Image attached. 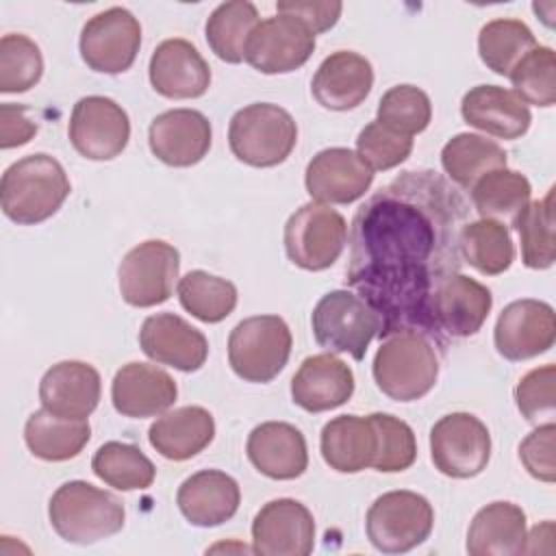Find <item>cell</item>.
Wrapping results in <instances>:
<instances>
[{
	"label": "cell",
	"mask_w": 556,
	"mask_h": 556,
	"mask_svg": "<svg viewBox=\"0 0 556 556\" xmlns=\"http://www.w3.org/2000/svg\"><path fill=\"white\" fill-rule=\"evenodd\" d=\"M467 215L460 191L432 169L402 172L358 206L345 282L378 313L380 339L413 330L445 345L432 298L460 269L458 235Z\"/></svg>",
	"instance_id": "obj_1"
},
{
	"label": "cell",
	"mask_w": 556,
	"mask_h": 556,
	"mask_svg": "<svg viewBox=\"0 0 556 556\" xmlns=\"http://www.w3.org/2000/svg\"><path fill=\"white\" fill-rule=\"evenodd\" d=\"M72 191L63 165L43 152L11 163L0 180L2 213L20 224L35 226L52 217Z\"/></svg>",
	"instance_id": "obj_2"
},
{
	"label": "cell",
	"mask_w": 556,
	"mask_h": 556,
	"mask_svg": "<svg viewBox=\"0 0 556 556\" xmlns=\"http://www.w3.org/2000/svg\"><path fill=\"white\" fill-rule=\"evenodd\" d=\"M54 532L74 545H93L124 528V504L109 491L85 480L61 484L48 504Z\"/></svg>",
	"instance_id": "obj_3"
},
{
	"label": "cell",
	"mask_w": 556,
	"mask_h": 556,
	"mask_svg": "<svg viewBox=\"0 0 556 556\" xmlns=\"http://www.w3.org/2000/svg\"><path fill=\"white\" fill-rule=\"evenodd\" d=\"M434 341L421 332L400 330L387 334L374 356V380L395 402H415L430 393L439 378Z\"/></svg>",
	"instance_id": "obj_4"
},
{
	"label": "cell",
	"mask_w": 556,
	"mask_h": 556,
	"mask_svg": "<svg viewBox=\"0 0 556 556\" xmlns=\"http://www.w3.org/2000/svg\"><path fill=\"white\" fill-rule=\"evenodd\" d=\"M298 143L291 113L271 102L239 109L228 124V146L237 161L252 167H276L287 161Z\"/></svg>",
	"instance_id": "obj_5"
},
{
	"label": "cell",
	"mask_w": 556,
	"mask_h": 556,
	"mask_svg": "<svg viewBox=\"0 0 556 556\" xmlns=\"http://www.w3.org/2000/svg\"><path fill=\"white\" fill-rule=\"evenodd\" d=\"M291 330L278 315H254L239 321L228 337V363L245 380L271 382L291 356Z\"/></svg>",
	"instance_id": "obj_6"
},
{
	"label": "cell",
	"mask_w": 556,
	"mask_h": 556,
	"mask_svg": "<svg viewBox=\"0 0 556 556\" xmlns=\"http://www.w3.org/2000/svg\"><path fill=\"white\" fill-rule=\"evenodd\" d=\"M311 328L324 350L361 361L371 339L380 334V317L358 293L337 289L315 304Z\"/></svg>",
	"instance_id": "obj_7"
},
{
	"label": "cell",
	"mask_w": 556,
	"mask_h": 556,
	"mask_svg": "<svg viewBox=\"0 0 556 556\" xmlns=\"http://www.w3.org/2000/svg\"><path fill=\"white\" fill-rule=\"evenodd\" d=\"M434 526L432 504L415 491H389L374 500L365 530L382 554H404L421 545Z\"/></svg>",
	"instance_id": "obj_8"
},
{
	"label": "cell",
	"mask_w": 556,
	"mask_h": 556,
	"mask_svg": "<svg viewBox=\"0 0 556 556\" xmlns=\"http://www.w3.org/2000/svg\"><path fill=\"white\" fill-rule=\"evenodd\" d=\"M282 241L293 265L306 271H321L341 256L348 243V224L328 204L306 202L287 219Z\"/></svg>",
	"instance_id": "obj_9"
},
{
	"label": "cell",
	"mask_w": 556,
	"mask_h": 556,
	"mask_svg": "<svg viewBox=\"0 0 556 556\" xmlns=\"http://www.w3.org/2000/svg\"><path fill=\"white\" fill-rule=\"evenodd\" d=\"M180 269V252L161 239L135 245L119 263L117 282L126 304L150 308L169 300Z\"/></svg>",
	"instance_id": "obj_10"
},
{
	"label": "cell",
	"mask_w": 556,
	"mask_h": 556,
	"mask_svg": "<svg viewBox=\"0 0 556 556\" xmlns=\"http://www.w3.org/2000/svg\"><path fill=\"white\" fill-rule=\"evenodd\" d=\"M430 458L450 478H473L491 458L489 428L471 413H450L430 430Z\"/></svg>",
	"instance_id": "obj_11"
},
{
	"label": "cell",
	"mask_w": 556,
	"mask_h": 556,
	"mask_svg": "<svg viewBox=\"0 0 556 556\" xmlns=\"http://www.w3.org/2000/svg\"><path fill=\"white\" fill-rule=\"evenodd\" d=\"M80 56L100 74L126 72L141 48V24L124 7H111L89 17L80 30Z\"/></svg>",
	"instance_id": "obj_12"
},
{
	"label": "cell",
	"mask_w": 556,
	"mask_h": 556,
	"mask_svg": "<svg viewBox=\"0 0 556 556\" xmlns=\"http://www.w3.org/2000/svg\"><path fill=\"white\" fill-rule=\"evenodd\" d=\"M67 135L80 156L111 161L128 146L130 119L113 98L85 96L72 109Z\"/></svg>",
	"instance_id": "obj_13"
},
{
	"label": "cell",
	"mask_w": 556,
	"mask_h": 556,
	"mask_svg": "<svg viewBox=\"0 0 556 556\" xmlns=\"http://www.w3.org/2000/svg\"><path fill=\"white\" fill-rule=\"evenodd\" d=\"M315 50L313 30L293 15L261 20L245 43V61L261 74H287L302 67Z\"/></svg>",
	"instance_id": "obj_14"
},
{
	"label": "cell",
	"mask_w": 556,
	"mask_h": 556,
	"mask_svg": "<svg viewBox=\"0 0 556 556\" xmlns=\"http://www.w3.org/2000/svg\"><path fill=\"white\" fill-rule=\"evenodd\" d=\"M315 547V519L291 497L267 502L252 521V549L263 556H308Z\"/></svg>",
	"instance_id": "obj_15"
},
{
	"label": "cell",
	"mask_w": 556,
	"mask_h": 556,
	"mask_svg": "<svg viewBox=\"0 0 556 556\" xmlns=\"http://www.w3.org/2000/svg\"><path fill=\"white\" fill-rule=\"evenodd\" d=\"M493 341L508 361H528L547 352L556 341L554 308L534 298L510 302L497 317Z\"/></svg>",
	"instance_id": "obj_16"
},
{
	"label": "cell",
	"mask_w": 556,
	"mask_h": 556,
	"mask_svg": "<svg viewBox=\"0 0 556 556\" xmlns=\"http://www.w3.org/2000/svg\"><path fill=\"white\" fill-rule=\"evenodd\" d=\"M374 182V169L350 148L317 152L304 174L308 195L321 204H350L365 195Z\"/></svg>",
	"instance_id": "obj_17"
},
{
	"label": "cell",
	"mask_w": 556,
	"mask_h": 556,
	"mask_svg": "<svg viewBox=\"0 0 556 556\" xmlns=\"http://www.w3.org/2000/svg\"><path fill=\"white\" fill-rule=\"evenodd\" d=\"M213 141L211 122L195 109H172L156 115L148 128L152 154L172 167H191L200 163Z\"/></svg>",
	"instance_id": "obj_18"
},
{
	"label": "cell",
	"mask_w": 556,
	"mask_h": 556,
	"mask_svg": "<svg viewBox=\"0 0 556 556\" xmlns=\"http://www.w3.org/2000/svg\"><path fill=\"white\" fill-rule=\"evenodd\" d=\"M139 345L148 358L178 371H198L208 356L206 337L174 313L146 317L139 330Z\"/></svg>",
	"instance_id": "obj_19"
},
{
	"label": "cell",
	"mask_w": 556,
	"mask_h": 556,
	"mask_svg": "<svg viewBox=\"0 0 556 556\" xmlns=\"http://www.w3.org/2000/svg\"><path fill=\"white\" fill-rule=\"evenodd\" d=\"M150 83L156 93L169 100H189L206 93L211 67L198 48L187 39H165L150 56Z\"/></svg>",
	"instance_id": "obj_20"
},
{
	"label": "cell",
	"mask_w": 556,
	"mask_h": 556,
	"mask_svg": "<svg viewBox=\"0 0 556 556\" xmlns=\"http://www.w3.org/2000/svg\"><path fill=\"white\" fill-rule=\"evenodd\" d=\"M178 387L174 378L150 363H128L115 371L111 400L119 415L130 419L156 417L174 406Z\"/></svg>",
	"instance_id": "obj_21"
},
{
	"label": "cell",
	"mask_w": 556,
	"mask_h": 556,
	"mask_svg": "<svg viewBox=\"0 0 556 556\" xmlns=\"http://www.w3.org/2000/svg\"><path fill=\"white\" fill-rule=\"evenodd\" d=\"M491 306L493 295L489 287L458 271L437 287L432 317L441 334L447 332L450 337L463 339L476 334L484 326Z\"/></svg>",
	"instance_id": "obj_22"
},
{
	"label": "cell",
	"mask_w": 556,
	"mask_h": 556,
	"mask_svg": "<svg viewBox=\"0 0 556 556\" xmlns=\"http://www.w3.org/2000/svg\"><path fill=\"white\" fill-rule=\"evenodd\" d=\"M100 393L102 380L98 369L83 361H61L39 382L41 406L72 419H87L98 408Z\"/></svg>",
	"instance_id": "obj_23"
},
{
	"label": "cell",
	"mask_w": 556,
	"mask_h": 556,
	"mask_svg": "<svg viewBox=\"0 0 556 556\" xmlns=\"http://www.w3.org/2000/svg\"><path fill=\"white\" fill-rule=\"evenodd\" d=\"M374 87L371 63L352 50H337L317 67L311 93L328 111L356 109Z\"/></svg>",
	"instance_id": "obj_24"
},
{
	"label": "cell",
	"mask_w": 556,
	"mask_h": 556,
	"mask_svg": "<svg viewBox=\"0 0 556 556\" xmlns=\"http://www.w3.org/2000/svg\"><path fill=\"white\" fill-rule=\"evenodd\" d=\"M182 517L198 528H215L235 517L241 491L232 476L219 469H202L189 476L176 493Z\"/></svg>",
	"instance_id": "obj_25"
},
{
	"label": "cell",
	"mask_w": 556,
	"mask_h": 556,
	"mask_svg": "<svg viewBox=\"0 0 556 556\" xmlns=\"http://www.w3.org/2000/svg\"><path fill=\"white\" fill-rule=\"evenodd\" d=\"M250 463L271 480H295L308 467L304 434L287 421L256 426L245 443Z\"/></svg>",
	"instance_id": "obj_26"
},
{
	"label": "cell",
	"mask_w": 556,
	"mask_h": 556,
	"mask_svg": "<svg viewBox=\"0 0 556 556\" xmlns=\"http://www.w3.org/2000/svg\"><path fill=\"white\" fill-rule=\"evenodd\" d=\"M352 393L354 374L332 352L304 358L291 378V397L300 408L308 413L339 408L352 397Z\"/></svg>",
	"instance_id": "obj_27"
},
{
	"label": "cell",
	"mask_w": 556,
	"mask_h": 556,
	"mask_svg": "<svg viewBox=\"0 0 556 556\" xmlns=\"http://www.w3.org/2000/svg\"><path fill=\"white\" fill-rule=\"evenodd\" d=\"M460 113L469 126L497 139H519L532 122L528 104L515 91L497 85L471 87L463 96Z\"/></svg>",
	"instance_id": "obj_28"
},
{
	"label": "cell",
	"mask_w": 556,
	"mask_h": 556,
	"mask_svg": "<svg viewBox=\"0 0 556 556\" xmlns=\"http://www.w3.org/2000/svg\"><path fill=\"white\" fill-rule=\"evenodd\" d=\"M526 513L513 502H491L482 506L467 532L471 556H515L526 554Z\"/></svg>",
	"instance_id": "obj_29"
},
{
	"label": "cell",
	"mask_w": 556,
	"mask_h": 556,
	"mask_svg": "<svg viewBox=\"0 0 556 556\" xmlns=\"http://www.w3.org/2000/svg\"><path fill=\"white\" fill-rule=\"evenodd\" d=\"M215 419L202 406H180L163 413L148 430L150 445L167 460H189L211 445Z\"/></svg>",
	"instance_id": "obj_30"
},
{
	"label": "cell",
	"mask_w": 556,
	"mask_h": 556,
	"mask_svg": "<svg viewBox=\"0 0 556 556\" xmlns=\"http://www.w3.org/2000/svg\"><path fill=\"white\" fill-rule=\"evenodd\" d=\"M319 450L330 469L358 473L374 463L376 428L369 417L339 415L321 428Z\"/></svg>",
	"instance_id": "obj_31"
},
{
	"label": "cell",
	"mask_w": 556,
	"mask_h": 556,
	"mask_svg": "<svg viewBox=\"0 0 556 556\" xmlns=\"http://www.w3.org/2000/svg\"><path fill=\"white\" fill-rule=\"evenodd\" d=\"M91 428L87 419H72L50 413L48 408L35 410L24 426V441L33 456L61 463L78 456L89 443Z\"/></svg>",
	"instance_id": "obj_32"
},
{
	"label": "cell",
	"mask_w": 556,
	"mask_h": 556,
	"mask_svg": "<svg viewBox=\"0 0 556 556\" xmlns=\"http://www.w3.org/2000/svg\"><path fill=\"white\" fill-rule=\"evenodd\" d=\"M506 150L482 135L458 132L441 150L445 174L463 189H471L486 172L506 167Z\"/></svg>",
	"instance_id": "obj_33"
},
{
	"label": "cell",
	"mask_w": 556,
	"mask_h": 556,
	"mask_svg": "<svg viewBox=\"0 0 556 556\" xmlns=\"http://www.w3.org/2000/svg\"><path fill=\"white\" fill-rule=\"evenodd\" d=\"M471 202L482 219L515 224L532 195L530 180L508 167L486 172L471 189Z\"/></svg>",
	"instance_id": "obj_34"
},
{
	"label": "cell",
	"mask_w": 556,
	"mask_h": 556,
	"mask_svg": "<svg viewBox=\"0 0 556 556\" xmlns=\"http://www.w3.org/2000/svg\"><path fill=\"white\" fill-rule=\"evenodd\" d=\"M458 248L465 263L484 276L504 274L515 261V245L504 224L493 219L467 222L458 235Z\"/></svg>",
	"instance_id": "obj_35"
},
{
	"label": "cell",
	"mask_w": 556,
	"mask_h": 556,
	"mask_svg": "<svg viewBox=\"0 0 556 556\" xmlns=\"http://www.w3.org/2000/svg\"><path fill=\"white\" fill-rule=\"evenodd\" d=\"M258 24V11L248 0H228L215 7L208 15L204 33L206 43L217 59L226 63H241L245 59V43Z\"/></svg>",
	"instance_id": "obj_36"
},
{
	"label": "cell",
	"mask_w": 556,
	"mask_h": 556,
	"mask_svg": "<svg viewBox=\"0 0 556 556\" xmlns=\"http://www.w3.org/2000/svg\"><path fill=\"white\" fill-rule=\"evenodd\" d=\"M536 37L521 20L497 17L486 22L478 35V52L482 63L500 76H508L510 70L534 48Z\"/></svg>",
	"instance_id": "obj_37"
},
{
	"label": "cell",
	"mask_w": 556,
	"mask_h": 556,
	"mask_svg": "<svg viewBox=\"0 0 556 556\" xmlns=\"http://www.w3.org/2000/svg\"><path fill=\"white\" fill-rule=\"evenodd\" d=\"M91 469L102 482L117 491L148 489L156 476V467L137 445L119 441L100 445L91 458Z\"/></svg>",
	"instance_id": "obj_38"
},
{
	"label": "cell",
	"mask_w": 556,
	"mask_h": 556,
	"mask_svg": "<svg viewBox=\"0 0 556 556\" xmlns=\"http://www.w3.org/2000/svg\"><path fill=\"white\" fill-rule=\"evenodd\" d=\"M237 298V287L230 280L204 269H193L178 282V300L182 308L204 324L226 319L235 311Z\"/></svg>",
	"instance_id": "obj_39"
},
{
	"label": "cell",
	"mask_w": 556,
	"mask_h": 556,
	"mask_svg": "<svg viewBox=\"0 0 556 556\" xmlns=\"http://www.w3.org/2000/svg\"><path fill=\"white\" fill-rule=\"evenodd\" d=\"M521 239V261L530 269H549L556 258L554 250V189L543 200L528 202L515 219Z\"/></svg>",
	"instance_id": "obj_40"
},
{
	"label": "cell",
	"mask_w": 556,
	"mask_h": 556,
	"mask_svg": "<svg viewBox=\"0 0 556 556\" xmlns=\"http://www.w3.org/2000/svg\"><path fill=\"white\" fill-rule=\"evenodd\" d=\"M43 74V56L39 46L20 33L0 39V91L22 93L35 87Z\"/></svg>",
	"instance_id": "obj_41"
},
{
	"label": "cell",
	"mask_w": 556,
	"mask_h": 556,
	"mask_svg": "<svg viewBox=\"0 0 556 556\" xmlns=\"http://www.w3.org/2000/svg\"><path fill=\"white\" fill-rule=\"evenodd\" d=\"M515 93L526 104L552 106L556 102V59L547 46H534L508 74Z\"/></svg>",
	"instance_id": "obj_42"
},
{
	"label": "cell",
	"mask_w": 556,
	"mask_h": 556,
	"mask_svg": "<svg viewBox=\"0 0 556 556\" xmlns=\"http://www.w3.org/2000/svg\"><path fill=\"white\" fill-rule=\"evenodd\" d=\"M432 104L424 89L415 85H395L378 102V122L402 132L417 135L428 128Z\"/></svg>",
	"instance_id": "obj_43"
},
{
	"label": "cell",
	"mask_w": 556,
	"mask_h": 556,
	"mask_svg": "<svg viewBox=\"0 0 556 556\" xmlns=\"http://www.w3.org/2000/svg\"><path fill=\"white\" fill-rule=\"evenodd\" d=\"M369 419L376 428V456L371 467L382 473H397L408 469L417 458V441L413 428L389 413H374Z\"/></svg>",
	"instance_id": "obj_44"
},
{
	"label": "cell",
	"mask_w": 556,
	"mask_h": 556,
	"mask_svg": "<svg viewBox=\"0 0 556 556\" xmlns=\"http://www.w3.org/2000/svg\"><path fill=\"white\" fill-rule=\"evenodd\" d=\"M413 152V137L402 135L378 119L367 124L356 139V154L376 172H387L404 163Z\"/></svg>",
	"instance_id": "obj_45"
},
{
	"label": "cell",
	"mask_w": 556,
	"mask_h": 556,
	"mask_svg": "<svg viewBox=\"0 0 556 556\" xmlns=\"http://www.w3.org/2000/svg\"><path fill=\"white\" fill-rule=\"evenodd\" d=\"M515 402L519 413L530 424H541L545 419L554 421L556 413V369L554 365H543L528 371L515 387Z\"/></svg>",
	"instance_id": "obj_46"
},
{
	"label": "cell",
	"mask_w": 556,
	"mask_h": 556,
	"mask_svg": "<svg viewBox=\"0 0 556 556\" xmlns=\"http://www.w3.org/2000/svg\"><path fill=\"white\" fill-rule=\"evenodd\" d=\"M554 434H556L554 421L539 424V428L532 430L519 445V460L523 463L526 471L532 478L547 482V484H552L556 480Z\"/></svg>",
	"instance_id": "obj_47"
},
{
	"label": "cell",
	"mask_w": 556,
	"mask_h": 556,
	"mask_svg": "<svg viewBox=\"0 0 556 556\" xmlns=\"http://www.w3.org/2000/svg\"><path fill=\"white\" fill-rule=\"evenodd\" d=\"M276 11L298 17L313 30V35H317L330 30L339 22L343 4L337 0H280Z\"/></svg>",
	"instance_id": "obj_48"
},
{
	"label": "cell",
	"mask_w": 556,
	"mask_h": 556,
	"mask_svg": "<svg viewBox=\"0 0 556 556\" xmlns=\"http://www.w3.org/2000/svg\"><path fill=\"white\" fill-rule=\"evenodd\" d=\"M39 126L28 117V109L22 104H0V148L9 150L28 143L37 135Z\"/></svg>",
	"instance_id": "obj_49"
}]
</instances>
